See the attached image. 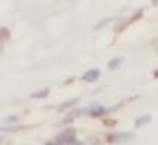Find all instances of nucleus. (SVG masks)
<instances>
[{"mask_svg":"<svg viewBox=\"0 0 158 145\" xmlns=\"http://www.w3.org/2000/svg\"><path fill=\"white\" fill-rule=\"evenodd\" d=\"M45 145H59V144H57V142L54 141V142H47V144H45Z\"/></svg>","mask_w":158,"mask_h":145,"instance_id":"5","label":"nucleus"},{"mask_svg":"<svg viewBox=\"0 0 158 145\" xmlns=\"http://www.w3.org/2000/svg\"><path fill=\"white\" fill-rule=\"evenodd\" d=\"M155 76H157V77H158V71H157V72H155Z\"/></svg>","mask_w":158,"mask_h":145,"instance_id":"6","label":"nucleus"},{"mask_svg":"<svg viewBox=\"0 0 158 145\" xmlns=\"http://www.w3.org/2000/svg\"><path fill=\"white\" fill-rule=\"evenodd\" d=\"M121 58H116V59H113L111 60V62H110L109 64V67L110 68H111V70H114V68H118V67H119V65H121Z\"/></svg>","mask_w":158,"mask_h":145,"instance_id":"3","label":"nucleus"},{"mask_svg":"<svg viewBox=\"0 0 158 145\" xmlns=\"http://www.w3.org/2000/svg\"><path fill=\"white\" fill-rule=\"evenodd\" d=\"M149 121H151V115H143V116H139V118L135 120V122H134V124H135L137 127H140V125H145V124H148Z\"/></svg>","mask_w":158,"mask_h":145,"instance_id":"2","label":"nucleus"},{"mask_svg":"<svg viewBox=\"0 0 158 145\" xmlns=\"http://www.w3.org/2000/svg\"><path fill=\"white\" fill-rule=\"evenodd\" d=\"M47 94V91H39V92H35V94H32L33 98H41L42 95H45Z\"/></svg>","mask_w":158,"mask_h":145,"instance_id":"4","label":"nucleus"},{"mask_svg":"<svg viewBox=\"0 0 158 145\" xmlns=\"http://www.w3.org/2000/svg\"><path fill=\"white\" fill-rule=\"evenodd\" d=\"M98 77H99V70H89L83 76V80L85 82H95Z\"/></svg>","mask_w":158,"mask_h":145,"instance_id":"1","label":"nucleus"}]
</instances>
